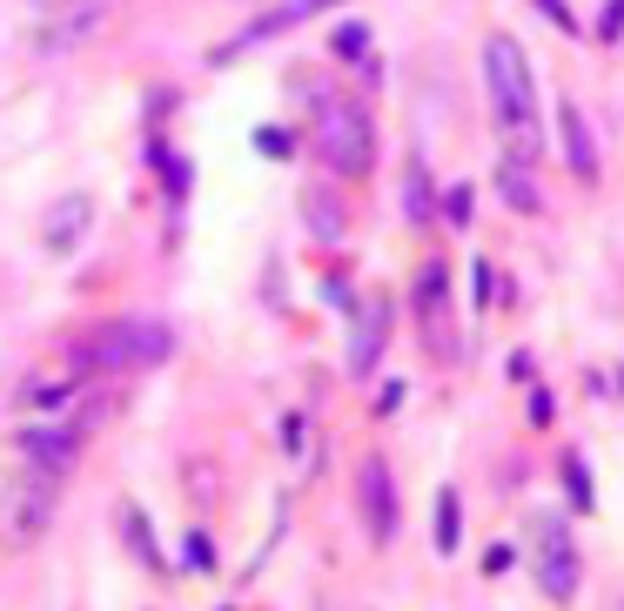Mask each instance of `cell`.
<instances>
[{
	"mask_svg": "<svg viewBox=\"0 0 624 611\" xmlns=\"http://www.w3.org/2000/svg\"><path fill=\"white\" fill-rule=\"evenodd\" d=\"M484 88H490V114H497V141L503 155L537 162L544 148V114H537V88H531V61L511 34H490L484 41Z\"/></svg>",
	"mask_w": 624,
	"mask_h": 611,
	"instance_id": "1",
	"label": "cell"
},
{
	"mask_svg": "<svg viewBox=\"0 0 624 611\" xmlns=\"http://www.w3.org/2000/svg\"><path fill=\"white\" fill-rule=\"evenodd\" d=\"M175 350V336L169 323H101L88 329L82 342H74V370L82 376H122V370H148V363H162Z\"/></svg>",
	"mask_w": 624,
	"mask_h": 611,
	"instance_id": "2",
	"label": "cell"
},
{
	"mask_svg": "<svg viewBox=\"0 0 624 611\" xmlns=\"http://www.w3.org/2000/svg\"><path fill=\"white\" fill-rule=\"evenodd\" d=\"M316 162L336 175V182H357L376 169V122L357 108V101H329L323 122H316Z\"/></svg>",
	"mask_w": 624,
	"mask_h": 611,
	"instance_id": "3",
	"label": "cell"
},
{
	"mask_svg": "<svg viewBox=\"0 0 624 611\" xmlns=\"http://www.w3.org/2000/svg\"><path fill=\"white\" fill-rule=\"evenodd\" d=\"M537 585L551 598L577 591V545H571V524L564 518H537Z\"/></svg>",
	"mask_w": 624,
	"mask_h": 611,
	"instance_id": "4",
	"label": "cell"
},
{
	"mask_svg": "<svg viewBox=\"0 0 624 611\" xmlns=\"http://www.w3.org/2000/svg\"><path fill=\"white\" fill-rule=\"evenodd\" d=\"M21 457H27L41 477L61 484V477L74 471V457H82V424L67 416V424H34V431H21Z\"/></svg>",
	"mask_w": 624,
	"mask_h": 611,
	"instance_id": "5",
	"label": "cell"
},
{
	"mask_svg": "<svg viewBox=\"0 0 624 611\" xmlns=\"http://www.w3.org/2000/svg\"><path fill=\"white\" fill-rule=\"evenodd\" d=\"M357 498H363V524H370V538L389 545L397 538V484H389V464L383 457H363V471H357Z\"/></svg>",
	"mask_w": 624,
	"mask_h": 611,
	"instance_id": "6",
	"label": "cell"
},
{
	"mask_svg": "<svg viewBox=\"0 0 624 611\" xmlns=\"http://www.w3.org/2000/svg\"><path fill=\"white\" fill-rule=\"evenodd\" d=\"M416 316H423V336H430V350L450 357L457 336H450V270H444V262H430V270L416 276Z\"/></svg>",
	"mask_w": 624,
	"mask_h": 611,
	"instance_id": "7",
	"label": "cell"
},
{
	"mask_svg": "<svg viewBox=\"0 0 624 611\" xmlns=\"http://www.w3.org/2000/svg\"><path fill=\"white\" fill-rule=\"evenodd\" d=\"M323 8H342V0H276L269 14H255L236 41H228L222 54H236V48H255V41H276V34H289V27H302V21H316Z\"/></svg>",
	"mask_w": 624,
	"mask_h": 611,
	"instance_id": "8",
	"label": "cell"
},
{
	"mask_svg": "<svg viewBox=\"0 0 624 611\" xmlns=\"http://www.w3.org/2000/svg\"><path fill=\"white\" fill-rule=\"evenodd\" d=\"M383 342H389V302L370 296V302H357V329H349V376H370Z\"/></svg>",
	"mask_w": 624,
	"mask_h": 611,
	"instance_id": "9",
	"label": "cell"
},
{
	"mask_svg": "<svg viewBox=\"0 0 624 611\" xmlns=\"http://www.w3.org/2000/svg\"><path fill=\"white\" fill-rule=\"evenodd\" d=\"M108 14H114V0H67L61 21H54V27H41V48H48V54H61V48H74V41H88V34H95Z\"/></svg>",
	"mask_w": 624,
	"mask_h": 611,
	"instance_id": "10",
	"label": "cell"
},
{
	"mask_svg": "<svg viewBox=\"0 0 624 611\" xmlns=\"http://www.w3.org/2000/svg\"><path fill=\"white\" fill-rule=\"evenodd\" d=\"M88 222H95V202H88V196H61V202L41 215V242H48L54 255H67L74 242L88 236Z\"/></svg>",
	"mask_w": 624,
	"mask_h": 611,
	"instance_id": "11",
	"label": "cell"
},
{
	"mask_svg": "<svg viewBox=\"0 0 624 611\" xmlns=\"http://www.w3.org/2000/svg\"><path fill=\"white\" fill-rule=\"evenodd\" d=\"M558 135H564V162L577 182H598V148H591V128H584L577 101H558Z\"/></svg>",
	"mask_w": 624,
	"mask_h": 611,
	"instance_id": "12",
	"label": "cell"
},
{
	"mask_svg": "<svg viewBox=\"0 0 624 611\" xmlns=\"http://www.w3.org/2000/svg\"><path fill=\"white\" fill-rule=\"evenodd\" d=\"M302 222H309V236L316 242H342V228H349V215H342V196L329 182H316V188H302Z\"/></svg>",
	"mask_w": 624,
	"mask_h": 611,
	"instance_id": "13",
	"label": "cell"
},
{
	"mask_svg": "<svg viewBox=\"0 0 624 611\" xmlns=\"http://www.w3.org/2000/svg\"><path fill=\"white\" fill-rule=\"evenodd\" d=\"M403 215L410 228H430V169H423V155L403 162Z\"/></svg>",
	"mask_w": 624,
	"mask_h": 611,
	"instance_id": "14",
	"label": "cell"
},
{
	"mask_svg": "<svg viewBox=\"0 0 624 611\" xmlns=\"http://www.w3.org/2000/svg\"><path fill=\"white\" fill-rule=\"evenodd\" d=\"M497 188H503V196H511V209H537V182H531V162L524 155H503L497 162Z\"/></svg>",
	"mask_w": 624,
	"mask_h": 611,
	"instance_id": "15",
	"label": "cell"
},
{
	"mask_svg": "<svg viewBox=\"0 0 624 611\" xmlns=\"http://www.w3.org/2000/svg\"><path fill=\"white\" fill-rule=\"evenodd\" d=\"M463 545V498H457V484H444L437 490V551L450 558Z\"/></svg>",
	"mask_w": 624,
	"mask_h": 611,
	"instance_id": "16",
	"label": "cell"
},
{
	"mask_svg": "<svg viewBox=\"0 0 624 611\" xmlns=\"http://www.w3.org/2000/svg\"><path fill=\"white\" fill-rule=\"evenodd\" d=\"M122 538H128V551H135L148 571H169V558L154 551V538H148V518H141V504H122Z\"/></svg>",
	"mask_w": 624,
	"mask_h": 611,
	"instance_id": "17",
	"label": "cell"
},
{
	"mask_svg": "<svg viewBox=\"0 0 624 611\" xmlns=\"http://www.w3.org/2000/svg\"><path fill=\"white\" fill-rule=\"evenodd\" d=\"M564 490H571V504L577 511H591L598 498H591V471H584V457L577 450H564Z\"/></svg>",
	"mask_w": 624,
	"mask_h": 611,
	"instance_id": "18",
	"label": "cell"
},
{
	"mask_svg": "<svg viewBox=\"0 0 624 611\" xmlns=\"http://www.w3.org/2000/svg\"><path fill=\"white\" fill-rule=\"evenodd\" d=\"M604 41H624V0H604V21H598Z\"/></svg>",
	"mask_w": 624,
	"mask_h": 611,
	"instance_id": "19",
	"label": "cell"
},
{
	"mask_svg": "<svg viewBox=\"0 0 624 611\" xmlns=\"http://www.w3.org/2000/svg\"><path fill=\"white\" fill-rule=\"evenodd\" d=\"M444 215L463 228V222H471V188H450V196H444Z\"/></svg>",
	"mask_w": 624,
	"mask_h": 611,
	"instance_id": "20",
	"label": "cell"
},
{
	"mask_svg": "<svg viewBox=\"0 0 624 611\" xmlns=\"http://www.w3.org/2000/svg\"><path fill=\"white\" fill-rule=\"evenodd\" d=\"M255 148H262V155H289V148H296V141H289L283 128H262V135H255Z\"/></svg>",
	"mask_w": 624,
	"mask_h": 611,
	"instance_id": "21",
	"label": "cell"
},
{
	"mask_svg": "<svg viewBox=\"0 0 624 611\" xmlns=\"http://www.w3.org/2000/svg\"><path fill=\"white\" fill-rule=\"evenodd\" d=\"M188 564H195V571H209V564H215V551H209V538H202V531L188 538Z\"/></svg>",
	"mask_w": 624,
	"mask_h": 611,
	"instance_id": "22",
	"label": "cell"
},
{
	"mask_svg": "<svg viewBox=\"0 0 624 611\" xmlns=\"http://www.w3.org/2000/svg\"><path fill=\"white\" fill-rule=\"evenodd\" d=\"M511 564H517L511 545H490V551H484V571H511Z\"/></svg>",
	"mask_w": 624,
	"mask_h": 611,
	"instance_id": "23",
	"label": "cell"
},
{
	"mask_svg": "<svg viewBox=\"0 0 624 611\" xmlns=\"http://www.w3.org/2000/svg\"><path fill=\"white\" fill-rule=\"evenodd\" d=\"M336 54H363V27H342L336 34Z\"/></svg>",
	"mask_w": 624,
	"mask_h": 611,
	"instance_id": "24",
	"label": "cell"
},
{
	"mask_svg": "<svg viewBox=\"0 0 624 611\" xmlns=\"http://www.w3.org/2000/svg\"><path fill=\"white\" fill-rule=\"evenodd\" d=\"M497 296V276H490V262H477V302H490Z\"/></svg>",
	"mask_w": 624,
	"mask_h": 611,
	"instance_id": "25",
	"label": "cell"
},
{
	"mask_svg": "<svg viewBox=\"0 0 624 611\" xmlns=\"http://www.w3.org/2000/svg\"><path fill=\"white\" fill-rule=\"evenodd\" d=\"M537 8H544V21H558V27H571V8H564V0H537Z\"/></svg>",
	"mask_w": 624,
	"mask_h": 611,
	"instance_id": "26",
	"label": "cell"
}]
</instances>
